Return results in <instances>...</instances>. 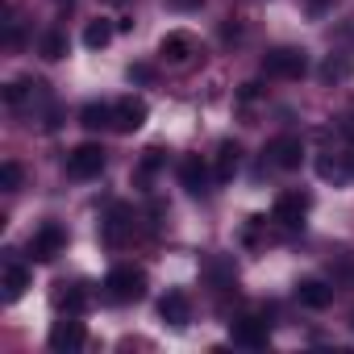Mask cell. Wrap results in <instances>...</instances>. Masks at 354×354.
I'll return each mask as SVG.
<instances>
[{
  "label": "cell",
  "instance_id": "obj_1",
  "mask_svg": "<svg viewBox=\"0 0 354 354\" xmlns=\"http://www.w3.org/2000/svg\"><path fill=\"white\" fill-rule=\"evenodd\" d=\"M104 296L113 304H133L146 296V271L142 267H113L104 275Z\"/></svg>",
  "mask_w": 354,
  "mask_h": 354
},
{
  "label": "cell",
  "instance_id": "obj_27",
  "mask_svg": "<svg viewBox=\"0 0 354 354\" xmlns=\"http://www.w3.org/2000/svg\"><path fill=\"white\" fill-rule=\"evenodd\" d=\"M346 158H350V171H354V150H350V154H346Z\"/></svg>",
  "mask_w": 354,
  "mask_h": 354
},
{
  "label": "cell",
  "instance_id": "obj_28",
  "mask_svg": "<svg viewBox=\"0 0 354 354\" xmlns=\"http://www.w3.org/2000/svg\"><path fill=\"white\" fill-rule=\"evenodd\" d=\"M59 5H71V0H59Z\"/></svg>",
  "mask_w": 354,
  "mask_h": 354
},
{
  "label": "cell",
  "instance_id": "obj_15",
  "mask_svg": "<svg viewBox=\"0 0 354 354\" xmlns=\"http://www.w3.org/2000/svg\"><path fill=\"white\" fill-rule=\"evenodd\" d=\"M55 308H59V313L80 317V313L88 308V292H84L80 283H59V292H55Z\"/></svg>",
  "mask_w": 354,
  "mask_h": 354
},
{
  "label": "cell",
  "instance_id": "obj_9",
  "mask_svg": "<svg viewBox=\"0 0 354 354\" xmlns=\"http://www.w3.org/2000/svg\"><path fill=\"white\" fill-rule=\"evenodd\" d=\"M304 213H308V196L304 192H283L271 209V217L283 225V230H300L304 225Z\"/></svg>",
  "mask_w": 354,
  "mask_h": 354
},
{
  "label": "cell",
  "instance_id": "obj_6",
  "mask_svg": "<svg viewBox=\"0 0 354 354\" xmlns=\"http://www.w3.org/2000/svg\"><path fill=\"white\" fill-rule=\"evenodd\" d=\"M46 342H50V350H55V354H75V350H84V342H88L84 321L67 313L63 321H55V325H50V337H46Z\"/></svg>",
  "mask_w": 354,
  "mask_h": 354
},
{
  "label": "cell",
  "instance_id": "obj_10",
  "mask_svg": "<svg viewBox=\"0 0 354 354\" xmlns=\"http://www.w3.org/2000/svg\"><path fill=\"white\" fill-rule=\"evenodd\" d=\"M180 184H184L192 196H205V192H209V184H213V171H209V162H205L201 154H188V158L180 162Z\"/></svg>",
  "mask_w": 354,
  "mask_h": 354
},
{
  "label": "cell",
  "instance_id": "obj_19",
  "mask_svg": "<svg viewBox=\"0 0 354 354\" xmlns=\"http://www.w3.org/2000/svg\"><path fill=\"white\" fill-rule=\"evenodd\" d=\"M317 175H321V180H333V184H346L354 171H350V158L342 162V158H329V154H321V158H317Z\"/></svg>",
  "mask_w": 354,
  "mask_h": 354
},
{
  "label": "cell",
  "instance_id": "obj_7",
  "mask_svg": "<svg viewBox=\"0 0 354 354\" xmlns=\"http://www.w3.org/2000/svg\"><path fill=\"white\" fill-rule=\"evenodd\" d=\"M267 162L279 167V171H296L304 162V142L296 133H279L271 146H267Z\"/></svg>",
  "mask_w": 354,
  "mask_h": 354
},
{
  "label": "cell",
  "instance_id": "obj_4",
  "mask_svg": "<svg viewBox=\"0 0 354 354\" xmlns=\"http://www.w3.org/2000/svg\"><path fill=\"white\" fill-rule=\"evenodd\" d=\"M196 38L188 34V30H171L162 42H158V59L167 63V67H192L196 63Z\"/></svg>",
  "mask_w": 354,
  "mask_h": 354
},
{
  "label": "cell",
  "instance_id": "obj_14",
  "mask_svg": "<svg viewBox=\"0 0 354 354\" xmlns=\"http://www.w3.org/2000/svg\"><path fill=\"white\" fill-rule=\"evenodd\" d=\"M238 162H242V146L225 138V142L217 146V162H213V175H217V180L225 184V180H234V171H238Z\"/></svg>",
  "mask_w": 354,
  "mask_h": 354
},
{
  "label": "cell",
  "instance_id": "obj_8",
  "mask_svg": "<svg viewBox=\"0 0 354 354\" xmlns=\"http://www.w3.org/2000/svg\"><path fill=\"white\" fill-rule=\"evenodd\" d=\"M146 117H150V109H146V100H138V96H125V100L113 104V129H117V133H133V129H142Z\"/></svg>",
  "mask_w": 354,
  "mask_h": 354
},
{
  "label": "cell",
  "instance_id": "obj_20",
  "mask_svg": "<svg viewBox=\"0 0 354 354\" xmlns=\"http://www.w3.org/2000/svg\"><path fill=\"white\" fill-rule=\"evenodd\" d=\"M42 88H46L42 80H17V84H9V88H5V100H9L13 109H21L30 96H42Z\"/></svg>",
  "mask_w": 354,
  "mask_h": 354
},
{
  "label": "cell",
  "instance_id": "obj_16",
  "mask_svg": "<svg viewBox=\"0 0 354 354\" xmlns=\"http://www.w3.org/2000/svg\"><path fill=\"white\" fill-rule=\"evenodd\" d=\"M0 288H5V300H9V304H13V300H21V296L30 292V267L9 263V267H5V283H0Z\"/></svg>",
  "mask_w": 354,
  "mask_h": 354
},
{
  "label": "cell",
  "instance_id": "obj_3",
  "mask_svg": "<svg viewBox=\"0 0 354 354\" xmlns=\"http://www.w3.org/2000/svg\"><path fill=\"white\" fill-rule=\"evenodd\" d=\"M63 250H67V230L59 221H46V225L34 230V238H30V259L34 263H55Z\"/></svg>",
  "mask_w": 354,
  "mask_h": 354
},
{
  "label": "cell",
  "instance_id": "obj_18",
  "mask_svg": "<svg viewBox=\"0 0 354 354\" xmlns=\"http://www.w3.org/2000/svg\"><path fill=\"white\" fill-rule=\"evenodd\" d=\"M113 34H117V26H109L104 17H100V21H88V26H84V46H88V50H104V46L113 42Z\"/></svg>",
  "mask_w": 354,
  "mask_h": 354
},
{
  "label": "cell",
  "instance_id": "obj_11",
  "mask_svg": "<svg viewBox=\"0 0 354 354\" xmlns=\"http://www.w3.org/2000/svg\"><path fill=\"white\" fill-rule=\"evenodd\" d=\"M230 337H234L238 346H250V350H259V346H267V337H271V325H267L263 317H238V321L230 325Z\"/></svg>",
  "mask_w": 354,
  "mask_h": 354
},
{
  "label": "cell",
  "instance_id": "obj_13",
  "mask_svg": "<svg viewBox=\"0 0 354 354\" xmlns=\"http://www.w3.org/2000/svg\"><path fill=\"white\" fill-rule=\"evenodd\" d=\"M296 300H300L304 308H329V304H333V283H325V279L308 275V279H300V283H296Z\"/></svg>",
  "mask_w": 354,
  "mask_h": 354
},
{
  "label": "cell",
  "instance_id": "obj_24",
  "mask_svg": "<svg viewBox=\"0 0 354 354\" xmlns=\"http://www.w3.org/2000/svg\"><path fill=\"white\" fill-rule=\"evenodd\" d=\"M321 75H325L329 84H333V80H346V75H350V63H346V59H329V63L321 67Z\"/></svg>",
  "mask_w": 354,
  "mask_h": 354
},
{
  "label": "cell",
  "instance_id": "obj_26",
  "mask_svg": "<svg viewBox=\"0 0 354 354\" xmlns=\"http://www.w3.org/2000/svg\"><path fill=\"white\" fill-rule=\"evenodd\" d=\"M167 5H171V9H184V13H188V9H201L205 0H167Z\"/></svg>",
  "mask_w": 354,
  "mask_h": 354
},
{
  "label": "cell",
  "instance_id": "obj_23",
  "mask_svg": "<svg viewBox=\"0 0 354 354\" xmlns=\"http://www.w3.org/2000/svg\"><path fill=\"white\" fill-rule=\"evenodd\" d=\"M0 188H5V192H17L21 188V167L9 158V162H0Z\"/></svg>",
  "mask_w": 354,
  "mask_h": 354
},
{
  "label": "cell",
  "instance_id": "obj_25",
  "mask_svg": "<svg viewBox=\"0 0 354 354\" xmlns=\"http://www.w3.org/2000/svg\"><path fill=\"white\" fill-rule=\"evenodd\" d=\"M162 167V150L154 146V150H146V158H142V167H138V175H142V180H146V175H154Z\"/></svg>",
  "mask_w": 354,
  "mask_h": 354
},
{
  "label": "cell",
  "instance_id": "obj_29",
  "mask_svg": "<svg viewBox=\"0 0 354 354\" xmlns=\"http://www.w3.org/2000/svg\"><path fill=\"white\" fill-rule=\"evenodd\" d=\"M113 5H121V0H113Z\"/></svg>",
  "mask_w": 354,
  "mask_h": 354
},
{
  "label": "cell",
  "instance_id": "obj_22",
  "mask_svg": "<svg viewBox=\"0 0 354 354\" xmlns=\"http://www.w3.org/2000/svg\"><path fill=\"white\" fill-rule=\"evenodd\" d=\"M129 225H133V221H129V209H113V217H109V225H104V242H121Z\"/></svg>",
  "mask_w": 354,
  "mask_h": 354
},
{
  "label": "cell",
  "instance_id": "obj_2",
  "mask_svg": "<svg viewBox=\"0 0 354 354\" xmlns=\"http://www.w3.org/2000/svg\"><path fill=\"white\" fill-rule=\"evenodd\" d=\"M263 71L275 75V80H300L308 71V55L300 46H275L263 55Z\"/></svg>",
  "mask_w": 354,
  "mask_h": 354
},
{
  "label": "cell",
  "instance_id": "obj_12",
  "mask_svg": "<svg viewBox=\"0 0 354 354\" xmlns=\"http://www.w3.org/2000/svg\"><path fill=\"white\" fill-rule=\"evenodd\" d=\"M158 317H162L171 329H184V325L192 321V300H188L180 288H175V292H167V296L158 300Z\"/></svg>",
  "mask_w": 354,
  "mask_h": 354
},
{
  "label": "cell",
  "instance_id": "obj_21",
  "mask_svg": "<svg viewBox=\"0 0 354 354\" xmlns=\"http://www.w3.org/2000/svg\"><path fill=\"white\" fill-rule=\"evenodd\" d=\"M42 59H50V63H59V59H67V34H59V30H50V34L42 38Z\"/></svg>",
  "mask_w": 354,
  "mask_h": 354
},
{
  "label": "cell",
  "instance_id": "obj_17",
  "mask_svg": "<svg viewBox=\"0 0 354 354\" xmlns=\"http://www.w3.org/2000/svg\"><path fill=\"white\" fill-rule=\"evenodd\" d=\"M80 125L84 129H113V104H100V100L84 104L80 109Z\"/></svg>",
  "mask_w": 354,
  "mask_h": 354
},
{
  "label": "cell",
  "instance_id": "obj_5",
  "mask_svg": "<svg viewBox=\"0 0 354 354\" xmlns=\"http://www.w3.org/2000/svg\"><path fill=\"white\" fill-rule=\"evenodd\" d=\"M104 171V146L100 142H84L67 154V175L71 180H96Z\"/></svg>",
  "mask_w": 354,
  "mask_h": 354
}]
</instances>
